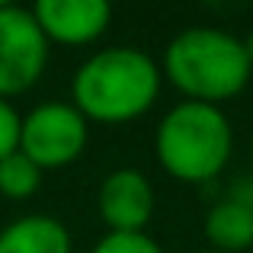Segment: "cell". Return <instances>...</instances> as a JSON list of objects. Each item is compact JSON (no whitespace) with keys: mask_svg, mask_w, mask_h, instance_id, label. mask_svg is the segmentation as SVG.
Returning a JSON list of instances; mask_svg holds the SVG:
<instances>
[{"mask_svg":"<svg viewBox=\"0 0 253 253\" xmlns=\"http://www.w3.org/2000/svg\"><path fill=\"white\" fill-rule=\"evenodd\" d=\"M161 68L141 48L116 45L90 55L77 68L71 96L86 122L119 125L144 116L161 93Z\"/></svg>","mask_w":253,"mask_h":253,"instance_id":"obj_1","label":"cell"},{"mask_svg":"<svg viewBox=\"0 0 253 253\" xmlns=\"http://www.w3.org/2000/svg\"><path fill=\"white\" fill-rule=\"evenodd\" d=\"M250 71L253 68L244 51V39L209 26L179 32L167 45L161 64V74L189 103L209 106L237 96L250 84Z\"/></svg>","mask_w":253,"mask_h":253,"instance_id":"obj_2","label":"cell"},{"mask_svg":"<svg viewBox=\"0 0 253 253\" xmlns=\"http://www.w3.org/2000/svg\"><path fill=\"white\" fill-rule=\"evenodd\" d=\"M234 151V128L218 106L176 103L161 119L154 154L161 167L179 183H209L228 167Z\"/></svg>","mask_w":253,"mask_h":253,"instance_id":"obj_3","label":"cell"},{"mask_svg":"<svg viewBox=\"0 0 253 253\" xmlns=\"http://www.w3.org/2000/svg\"><path fill=\"white\" fill-rule=\"evenodd\" d=\"M86 119L74 109V103H42L23 116L19 125V151L39 170H58L74 164L86 148Z\"/></svg>","mask_w":253,"mask_h":253,"instance_id":"obj_4","label":"cell"},{"mask_svg":"<svg viewBox=\"0 0 253 253\" xmlns=\"http://www.w3.org/2000/svg\"><path fill=\"white\" fill-rule=\"evenodd\" d=\"M48 64V39L32 10L0 0V99L32 90Z\"/></svg>","mask_w":253,"mask_h":253,"instance_id":"obj_5","label":"cell"},{"mask_svg":"<svg viewBox=\"0 0 253 253\" xmlns=\"http://www.w3.org/2000/svg\"><path fill=\"white\" fill-rule=\"evenodd\" d=\"M99 218L116 234H138L154 218V186L135 167H119L106 173L99 186Z\"/></svg>","mask_w":253,"mask_h":253,"instance_id":"obj_6","label":"cell"},{"mask_svg":"<svg viewBox=\"0 0 253 253\" xmlns=\"http://www.w3.org/2000/svg\"><path fill=\"white\" fill-rule=\"evenodd\" d=\"M32 16L48 42L90 45L109 29L112 6L106 0H39Z\"/></svg>","mask_w":253,"mask_h":253,"instance_id":"obj_7","label":"cell"},{"mask_svg":"<svg viewBox=\"0 0 253 253\" xmlns=\"http://www.w3.org/2000/svg\"><path fill=\"white\" fill-rule=\"evenodd\" d=\"M71 231L51 215H23L0 231V253H71Z\"/></svg>","mask_w":253,"mask_h":253,"instance_id":"obj_8","label":"cell"},{"mask_svg":"<svg viewBox=\"0 0 253 253\" xmlns=\"http://www.w3.org/2000/svg\"><path fill=\"white\" fill-rule=\"evenodd\" d=\"M205 237L218 253L253 250V211L231 199H221L205 215Z\"/></svg>","mask_w":253,"mask_h":253,"instance_id":"obj_9","label":"cell"},{"mask_svg":"<svg viewBox=\"0 0 253 253\" xmlns=\"http://www.w3.org/2000/svg\"><path fill=\"white\" fill-rule=\"evenodd\" d=\"M39 183H42V170L23 151H13L10 157L0 161V192L6 199H29L39 189Z\"/></svg>","mask_w":253,"mask_h":253,"instance_id":"obj_10","label":"cell"},{"mask_svg":"<svg viewBox=\"0 0 253 253\" xmlns=\"http://www.w3.org/2000/svg\"><path fill=\"white\" fill-rule=\"evenodd\" d=\"M90 253H164V247L144 231H138V234H116V231H109L106 237H99Z\"/></svg>","mask_w":253,"mask_h":253,"instance_id":"obj_11","label":"cell"},{"mask_svg":"<svg viewBox=\"0 0 253 253\" xmlns=\"http://www.w3.org/2000/svg\"><path fill=\"white\" fill-rule=\"evenodd\" d=\"M19 125H23V119L13 109V103L0 99V161L19 151Z\"/></svg>","mask_w":253,"mask_h":253,"instance_id":"obj_12","label":"cell"},{"mask_svg":"<svg viewBox=\"0 0 253 253\" xmlns=\"http://www.w3.org/2000/svg\"><path fill=\"white\" fill-rule=\"evenodd\" d=\"M228 199H231V202H237V205H244V209H250V211H253V176H241V179H237V183L231 186Z\"/></svg>","mask_w":253,"mask_h":253,"instance_id":"obj_13","label":"cell"},{"mask_svg":"<svg viewBox=\"0 0 253 253\" xmlns=\"http://www.w3.org/2000/svg\"><path fill=\"white\" fill-rule=\"evenodd\" d=\"M244 51H247V61H250V68H253V29H250V36L244 39Z\"/></svg>","mask_w":253,"mask_h":253,"instance_id":"obj_14","label":"cell"},{"mask_svg":"<svg viewBox=\"0 0 253 253\" xmlns=\"http://www.w3.org/2000/svg\"><path fill=\"white\" fill-rule=\"evenodd\" d=\"M250 157H253V138H250Z\"/></svg>","mask_w":253,"mask_h":253,"instance_id":"obj_15","label":"cell"},{"mask_svg":"<svg viewBox=\"0 0 253 253\" xmlns=\"http://www.w3.org/2000/svg\"><path fill=\"white\" fill-rule=\"evenodd\" d=\"M202 253H218V250H202Z\"/></svg>","mask_w":253,"mask_h":253,"instance_id":"obj_16","label":"cell"}]
</instances>
